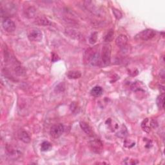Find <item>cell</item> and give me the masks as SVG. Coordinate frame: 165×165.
I'll list each match as a JSON object with an SVG mask.
<instances>
[{
    "label": "cell",
    "instance_id": "obj_13",
    "mask_svg": "<svg viewBox=\"0 0 165 165\" xmlns=\"http://www.w3.org/2000/svg\"><path fill=\"white\" fill-rule=\"evenodd\" d=\"M80 126L81 129L83 130L87 135H92V130L90 128L89 125L85 121H81L80 122Z\"/></svg>",
    "mask_w": 165,
    "mask_h": 165
},
{
    "label": "cell",
    "instance_id": "obj_24",
    "mask_svg": "<svg viewBox=\"0 0 165 165\" xmlns=\"http://www.w3.org/2000/svg\"><path fill=\"white\" fill-rule=\"evenodd\" d=\"M59 58H58V55H56L55 54H52V61L53 62H54L56 61H57V60H58Z\"/></svg>",
    "mask_w": 165,
    "mask_h": 165
},
{
    "label": "cell",
    "instance_id": "obj_12",
    "mask_svg": "<svg viewBox=\"0 0 165 165\" xmlns=\"http://www.w3.org/2000/svg\"><path fill=\"white\" fill-rule=\"evenodd\" d=\"M141 127L144 131L150 132L152 127V120H150L148 118L145 119L141 124Z\"/></svg>",
    "mask_w": 165,
    "mask_h": 165
},
{
    "label": "cell",
    "instance_id": "obj_15",
    "mask_svg": "<svg viewBox=\"0 0 165 165\" xmlns=\"http://www.w3.org/2000/svg\"><path fill=\"white\" fill-rule=\"evenodd\" d=\"M67 77L68 79H78L79 78H81V74L80 72L79 71H69L68 72L67 74Z\"/></svg>",
    "mask_w": 165,
    "mask_h": 165
},
{
    "label": "cell",
    "instance_id": "obj_9",
    "mask_svg": "<svg viewBox=\"0 0 165 165\" xmlns=\"http://www.w3.org/2000/svg\"><path fill=\"white\" fill-rule=\"evenodd\" d=\"M128 42V38L125 35L121 34L117 37L116 39V44L117 47H119V48L123 49L124 47H125L126 44Z\"/></svg>",
    "mask_w": 165,
    "mask_h": 165
},
{
    "label": "cell",
    "instance_id": "obj_2",
    "mask_svg": "<svg viewBox=\"0 0 165 165\" xmlns=\"http://www.w3.org/2000/svg\"><path fill=\"white\" fill-rule=\"evenodd\" d=\"M101 60L104 66H106L110 65L111 61V46L109 44H106L103 47Z\"/></svg>",
    "mask_w": 165,
    "mask_h": 165
},
{
    "label": "cell",
    "instance_id": "obj_23",
    "mask_svg": "<svg viewBox=\"0 0 165 165\" xmlns=\"http://www.w3.org/2000/svg\"><path fill=\"white\" fill-rule=\"evenodd\" d=\"M138 163L139 162L138 161L129 159V158H126L123 161V163L125 164H138Z\"/></svg>",
    "mask_w": 165,
    "mask_h": 165
},
{
    "label": "cell",
    "instance_id": "obj_1",
    "mask_svg": "<svg viewBox=\"0 0 165 165\" xmlns=\"http://www.w3.org/2000/svg\"><path fill=\"white\" fill-rule=\"evenodd\" d=\"M85 58L91 65L96 66L99 63V54L97 50L94 49H88L85 52Z\"/></svg>",
    "mask_w": 165,
    "mask_h": 165
},
{
    "label": "cell",
    "instance_id": "obj_25",
    "mask_svg": "<svg viewBox=\"0 0 165 165\" xmlns=\"http://www.w3.org/2000/svg\"><path fill=\"white\" fill-rule=\"evenodd\" d=\"M97 164H108V163H104V162H103V163H97Z\"/></svg>",
    "mask_w": 165,
    "mask_h": 165
},
{
    "label": "cell",
    "instance_id": "obj_19",
    "mask_svg": "<svg viewBox=\"0 0 165 165\" xmlns=\"http://www.w3.org/2000/svg\"><path fill=\"white\" fill-rule=\"evenodd\" d=\"M114 32L113 29H110L108 33L106 34V36H104V41L105 42H110L112 41L113 38H114Z\"/></svg>",
    "mask_w": 165,
    "mask_h": 165
},
{
    "label": "cell",
    "instance_id": "obj_7",
    "mask_svg": "<svg viewBox=\"0 0 165 165\" xmlns=\"http://www.w3.org/2000/svg\"><path fill=\"white\" fill-rule=\"evenodd\" d=\"M2 26L4 29L7 32H12L16 29V25L14 22L8 18H5V20L3 21Z\"/></svg>",
    "mask_w": 165,
    "mask_h": 165
},
{
    "label": "cell",
    "instance_id": "obj_14",
    "mask_svg": "<svg viewBox=\"0 0 165 165\" xmlns=\"http://www.w3.org/2000/svg\"><path fill=\"white\" fill-rule=\"evenodd\" d=\"M91 95L94 97H99L103 93V88L101 87H94L90 91Z\"/></svg>",
    "mask_w": 165,
    "mask_h": 165
},
{
    "label": "cell",
    "instance_id": "obj_18",
    "mask_svg": "<svg viewBox=\"0 0 165 165\" xmlns=\"http://www.w3.org/2000/svg\"><path fill=\"white\" fill-rule=\"evenodd\" d=\"M36 8L32 7L27 8L26 11V16L28 18H34L35 16V15H36Z\"/></svg>",
    "mask_w": 165,
    "mask_h": 165
},
{
    "label": "cell",
    "instance_id": "obj_21",
    "mask_svg": "<svg viewBox=\"0 0 165 165\" xmlns=\"http://www.w3.org/2000/svg\"><path fill=\"white\" fill-rule=\"evenodd\" d=\"M97 33L94 32L91 34V36L89 37V43L92 45H93L97 41Z\"/></svg>",
    "mask_w": 165,
    "mask_h": 165
},
{
    "label": "cell",
    "instance_id": "obj_11",
    "mask_svg": "<svg viewBox=\"0 0 165 165\" xmlns=\"http://www.w3.org/2000/svg\"><path fill=\"white\" fill-rule=\"evenodd\" d=\"M19 139L25 143H29L30 142V137L26 131H21L19 134Z\"/></svg>",
    "mask_w": 165,
    "mask_h": 165
},
{
    "label": "cell",
    "instance_id": "obj_6",
    "mask_svg": "<svg viewBox=\"0 0 165 165\" xmlns=\"http://www.w3.org/2000/svg\"><path fill=\"white\" fill-rule=\"evenodd\" d=\"M90 146L92 150L97 154H100L103 149L102 142L98 139H92L90 141Z\"/></svg>",
    "mask_w": 165,
    "mask_h": 165
},
{
    "label": "cell",
    "instance_id": "obj_17",
    "mask_svg": "<svg viewBox=\"0 0 165 165\" xmlns=\"http://www.w3.org/2000/svg\"><path fill=\"white\" fill-rule=\"evenodd\" d=\"M52 145L48 141H44L41 145V150L43 152L49 151L52 149Z\"/></svg>",
    "mask_w": 165,
    "mask_h": 165
},
{
    "label": "cell",
    "instance_id": "obj_10",
    "mask_svg": "<svg viewBox=\"0 0 165 165\" xmlns=\"http://www.w3.org/2000/svg\"><path fill=\"white\" fill-rule=\"evenodd\" d=\"M36 23L38 25H42V26H48L51 24L50 21L46 17L43 16H40L36 19Z\"/></svg>",
    "mask_w": 165,
    "mask_h": 165
},
{
    "label": "cell",
    "instance_id": "obj_3",
    "mask_svg": "<svg viewBox=\"0 0 165 165\" xmlns=\"http://www.w3.org/2000/svg\"><path fill=\"white\" fill-rule=\"evenodd\" d=\"M155 36V32L152 29H146L138 33L135 37L136 40L148 41L152 39Z\"/></svg>",
    "mask_w": 165,
    "mask_h": 165
},
{
    "label": "cell",
    "instance_id": "obj_22",
    "mask_svg": "<svg viewBox=\"0 0 165 165\" xmlns=\"http://www.w3.org/2000/svg\"><path fill=\"white\" fill-rule=\"evenodd\" d=\"M112 12H113V14L114 15V16L116 17V19L117 20H119L122 18V14L121 12L119 11V10L115 8H112Z\"/></svg>",
    "mask_w": 165,
    "mask_h": 165
},
{
    "label": "cell",
    "instance_id": "obj_16",
    "mask_svg": "<svg viewBox=\"0 0 165 165\" xmlns=\"http://www.w3.org/2000/svg\"><path fill=\"white\" fill-rule=\"evenodd\" d=\"M164 94H162L160 95V96H159L157 97L156 103H157V105L159 109H164Z\"/></svg>",
    "mask_w": 165,
    "mask_h": 165
},
{
    "label": "cell",
    "instance_id": "obj_4",
    "mask_svg": "<svg viewBox=\"0 0 165 165\" xmlns=\"http://www.w3.org/2000/svg\"><path fill=\"white\" fill-rule=\"evenodd\" d=\"M28 37L30 41L39 42L43 39V34L37 28H31L28 31Z\"/></svg>",
    "mask_w": 165,
    "mask_h": 165
},
{
    "label": "cell",
    "instance_id": "obj_20",
    "mask_svg": "<svg viewBox=\"0 0 165 165\" xmlns=\"http://www.w3.org/2000/svg\"><path fill=\"white\" fill-rule=\"evenodd\" d=\"M126 134H127V131H126V129L125 127V126L123 125L122 128L120 130H119V132L117 133L116 135L118 136V137L122 138L125 137V136L126 135Z\"/></svg>",
    "mask_w": 165,
    "mask_h": 165
},
{
    "label": "cell",
    "instance_id": "obj_5",
    "mask_svg": "<svg viewBox=\"0 0 165 165\" xmlns=\"http://www.w3.org/2000/svg\"><path fill=\"white\" fill-rule=\"evenodd\" d=\"M64 132V126L61 123L54 125L50 130V134L53 138L57 139L61 136Z\"/></svg>",
    "mask_w": 165,
    "mask_h": 165
},
{
    "label": "cell",
    "instance_id": "obj_8",
    "mask_svg": "<svg viewBox=\"0 0 165 165\" xmlns=\"http://www.w3.org/2000/svg\"><path fill=\"white\" fill-rule=\"evenodd\" d=\"M6 151H7V155L11 159H17L20 155V152L12 146H7Z\"/></svg>",
    "mask_w": 165,
    "mask_h": 165
}]
</instances>
